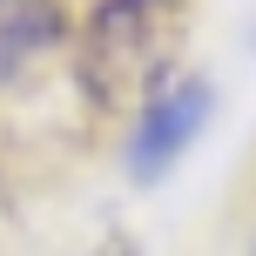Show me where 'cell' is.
<instances>
[{"label": "cell", "instance_id": "cell-4", "mask_svg": "<svg viewBox=\"0 0 256 256\" xmlns=\"http://www.w3.org/2000/svg\"><path fill=\"white\" fill-rule=\"evenodd\" d=\"M102 256H135V250H128V243H122V236H115V243H108V250H102Z\"/></svg>", "mask_w": 256, "mask_h": 256}, {"label": "cell", "instance_id": "cell-1", "mask_svg": "<svg viewBox=\"0 0 256 256\" xmlns=\"http://www.w3.org/2000/svg\"><path fill=\"white\" fill-rule=\"evenodd\" d=\"M189 34V0H102L88 14L74 74L94 108H148L168 88L176 48Z\"/></svg>", "mask_w": 256, "mask_h": 256}, {"label": "cell", "instance_id": "cell-5", "mask_svg": "<svg viewBox=\"0 0 256 256\" xmlns=\"http://www.w3.org/2000/svg\"><path fill=\"white\" fill-rule=\"evenodd\" d=\"M250 256H256V250H250Z\"/></svg>", "mask_w": 256, "mask_h": 256}, {"label": "cell", "instance_id": "cell-2", "mask_svg": "<svg viewBox=\"0 0 256 256\" xmlns=\"http://www.w3.org/2000/svg\"><path fill=\"white\" fill-rule=\"evenodd\" d=\"M209 102H216L209 81H168V88L142 108L135 135H128V176H135V182H162L168 168L182 162V148L202 135Z\"/></svg>", "mask_w": 256, "mask_h": 256}, {"label": "cell", "instance_id": "cell-3", "mask_svg": "<svg viewBox=\"0 0 256 256\" xmlns=\"http://www.w3.org/2000/svg\"><path fill=\"white\" fill-rule=\"evenodd\" d=\"M54 40H61V7L54 0H0V88L20 81Z\"/></svg>", "mask_w": 256, "mask_h": 256}]
</instances>
